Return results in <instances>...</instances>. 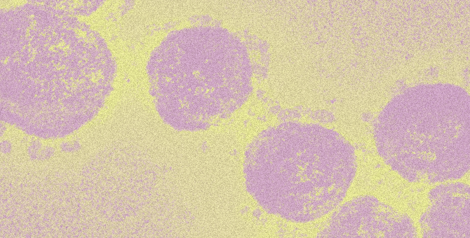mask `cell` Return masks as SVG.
<instances>
[{"mask_svg":"<svg viewBox=\"0 0 470 238\" xmlns=\"http://www.w3.org/2000/svg\"><path fill=\"white\" fill-rule=\"evenodd\" d=\"M357 170L352 144L324 126L297 121L269 127L243 155L248 194L267 213L304 223L321 219L344 200Z\"/></svg>","mask_w":470,"mask_h":238,"instance_id":"obj_2","label":"cell"},{"mask_svg":"<svg viewBox=\"0 0 470 238\" xmlns=\"http://www.w3.org/2000/svg\"><path fill=\"white\" fill-rule=\"evenodd\" d=\"M117 64L99 31L69 13L28 2L1 10V118L42 137L95 118Z\"/></svg>","mask_w":470,"mask_h":238,"instance_id":"obj_1","label":"cell"},{"mask_svg":"<svg viewBox=\"0 0 470 238\" xmlns=\"http://www.w3.org/2000/svg\"><path fill=\"white\" fill-rule=\"evenodd\" d=\"M432 85L408 90L380 114L393 126L377 141L385 144L379 153L411 182L455 181L469 169V94L456 86Z\"/></svg>","mask_w":470,"mask_h":238,"instance_id":"obj_4","label":"cell"},{"mask_svg":"<svg viewBox=\"0 0 470 238\" xmlns=\"http://www.w3.org/2000/svg\"><path fill=\"white\" fill-rule=\"evenodd\" d=\"M316 237H417L412 219L371 195L356 197L331 212Z\"/></svg>","mask_w":470,"mask_h":238,"instance_id":"obj_5","label":"cell"},{"mask_svg":"<svg viewBox=\"0 0 470 238\" xmlns=\"http://www.w3.org/2000/svg\"><path fill=\"white\" fill-rule=\"evenodd\" d=\"M147 74L158 115L179 132L203 131L227 119L253 92L245 43L218 26L169 33L150 54Z\"/></svg>","mask_w":470,"mask_h":238,"instance_id":"obj_3","label":"cell"},{"mask_svg":"<svg viewBox=\"0 0 470 238\" xmlns=\"http://www.w3.org/2000/svg\"><path fill=\"white\" fill-rule=\"evenodd\" d=\"M419 220L423 237H470L469 186L455 181L432 188Z\"/></svg>","mask_w":470,"mask_h":238,"instance_id":"obj_6","label":"cell"}]
</instances>
